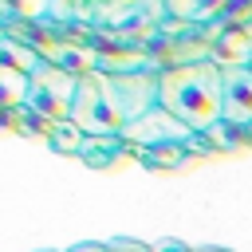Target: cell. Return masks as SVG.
I'll list each match as a JSON object with an SVG mask.
<instances>
[{
	"instance_id": "6da1fadb",
	"label": "cell",
	"mask_w": 252,
	"mask_h": 252,
	"mask_svg": "<svg viewBox=\"0 0 252 252\" xmlns=\"http://www.w3.org/2000/svg\"><path fill=\"white\" fill-rule=\"evenodd\" d=\"M158 106L169 110L177 122H185L193 134H209L224 114V91H220V63L217 59H193L173 63L158 75Z\"/></svg>"
},
{
	"instance_id": "7a4b0ae2",
	"label": "cell",
	"mask_w": 252,
	"mask_h": 252,
	"mask_svg": "<svg viewBox=\"0 0 252 252\" xmlns=\"http://www.w3.org/2000/svg\"><path fill=\"white\" fill-rule=\"evenodd\" d=\"M122 134H126L130 142L146 146V150H158V146H185V142L193 138V130H189L185 122H177L169 110H161V106H154V110H146L142 118L126 122Z\"/></svg>"
},
{
	"instance_id": "3957f363",
	"label": "cell",
	"mask_w": 252,
	"mask_h": 252,
	"mask_svg": "<svg viewBox=\"0 0 252 252\" xmlns=\"http://www.w3.org/2000/svg\"><path fill=\"white\" fill-rule=\"evenodd\" d=\"M220 91H224V126L248 130L252 126V71L240 63H220Z\"/></svg>"
},
{
	"instance_id": "277c9868",
	"label": "cell",
	"mask_w": 252,
	"mask_h": 252,
	"mask_svg": "<svg viewBox=\"0 0 252 252\" xmlns=\"http://www.w3.org/2000/svg\"><path fill=\"white\" fill-rule=\"evenodd\" d=\"M236 35H240V39H244V47L252 51V16H248V20H244V24L236 28Z\"/></svg>"
},
{
	"instance_id": "5b68a950",
	"label": "cell",
	"mask_w": 252,
	"mask_h": 252,
	"mask_svg": "<svg viewBox=\"0 0 252 252\" xmlns=\"http://www.w3.org/2000/svg\"><path fill=\"white\" fill-rule=\"evenodd\" d=\"M248 71H252V59H248Z\"/></svg>"
}]
</instances>
